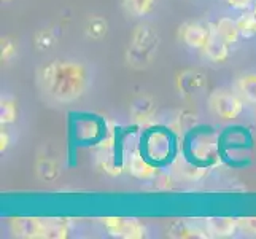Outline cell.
<instances>
[{
  "label": "cell",
  "instance_id": "6",
  "mask_svg": "<svg viewBox=\"0 0 256 239\" xmlns=\"http://www.w3.org/2000/svg\"><path fill=\"white\" fill-rule=\"evenodd\" d=\"M145 156L153 163H166L172 156V137L162 129L152 131L145 139Z\"/></svg>",
  "mask_w": 256,
  "mask_h": 239
},
{
  "label": "cell",
  "instance_id": "21",
  "mask_svg": "<svg viewBox=\"0 0 256 239\" xmlns=\"http://www.w3.org/2000/svg\"><path fill=\"white\" fill-rule=\"evenodd\" d=\"M239 229L250 236H256V215L252 217H239L237 218Z\"/></svg>",
  "mask_w": 256,
  "mask_h": 239
},
{
  "label": "cell",
  "instance_id": "25",
  "mask_svg": "<svg viewBox=\"0 0 256 239\" xmlns=\"http://www.w3.org/2000/svg\"><path fill=\"white\" fill-rule=\"evenodd\" d=\"M8 140H10V137H8V134L5 131L0 132V152H5L6 147H8Z\"/></svg>",
  "mask_w": 256,
  "mask_h": 239
},
{
  "label": "cell",
  "instance_id": "5",
  "mask_svg": "<svg viewBox=\"0 0 256 239\" xmlns=\"http://www.w3.org/2000/svg\"><path fill=\"white\" fill-rule=\"evenodd\" d=\"M10 231L22 239H46L48 218L42 217H13L10 218Z\"/></svg>",
  "mask_w": 256,
  "mask_h": 239
},
{
  "label": "cell",
  "instance_id": "12",
  "mask_svg": "<svg viewBox=\"0 0 256 239\" xmlns=\"http://www.w3.org/2000/svg\"><path fill=\"white\" fill-rule=\"evenodd\" d=\"M204 226L208 237H231L239 229V223L234 217H208L204 218Z\"/></svg>",
  "mask_w": 256,
  "mask_h": 239
},
{
  "label": "cell",
  "instance_id": "10",
  "mask_svg": "<svg viewBox=\"0 0 256 239\" xmlns=\"http://www.w3.org/2000/svg\"><path fill=\"white\" fill-rule=\"evenodd\" d=\"M182 40L184 45L194 50H202L210 37V24L204 26L200 23H190L182 28Z\"/></svg>",
  "mask_w": 256,
  "mask_h": 239
},
{
  "label": "cell",
  "instance_id": "24",
  "mask_svg": "<svg viewBox=\"0 0 256 239\" xmlns=\"http://www.w3.org/2000/svg\"><path fill=\"white\" fill-rule=\"evenodd\" d=\"M37 40H43V42L37 43V45L42 47V48H48V47L52 45V43H54V37H52V34H50V32H42V34H38V39Z\"/></svg>",
  "mask_w": 256,
  "mask_h": 239
},
{
  "label": "cell",
  "instance_id": "26",
  "mask_svg": "<svg viewBox=\"0 0 256 239\" xmlns=\"http://www.w3.org/2000/svg\"><path fill=\"white\" fill-rule=\"evenodd\" d=\"M253 10H256V0H254V8H253Z\"/></svg>",
  "mask_w": 256,
  "mask_h": 239
},
{
  "label": "cell",
  "instance_id": "18",
  "mask_svg": "<svg viewBox=\"0 0 256 239\" xmlns=\"http://www.w3.org/2000/svg\"><path fill=\"white\" fill-rule=\"evenodd\" d=\"M154 0H124V7L134 16H145L153 10Z\"/></svg>",
  "mask_w": 256,
  "mask_h": 239
},
{
  "label": "cell",
  "instance_id": "11",
  "mask_svg": "<svg viewBox=\"0 0 256 239\" xmlns=\"http://www.w3.org/2000/svg\"><path fill=\"white\" fill-rule=\"evenodd\" d=\"M202 53L212 63H224L229 58V45L218 35L215 24H210V37L202 48Z\"/></svg>",
  "mask_w": 256,
  "mask_h": 239
},
{
  "label": "cell",
  "instance_id": "20",
  "mask_svg": "<svg viewBox=\"0 0 256 239\" xmlns=\"http://www.w3.org/2000/svg\"><path fill=\"white\" fill-rule=\"evenodd\" d=\"M86 32L92 39H102L104 35L107 34V21H104L102 18H92V20L88 23Z\"/></svg>",
  "mask_w": 256,
  "mask_h": 239
},
{
  "label": "cell",
  "instance_id": "8",
  "mask_svg": "<svg viewBox=\"0 0 256 239\" xmlns=\"http://www.w3.org/2000/svg\"><path fill=\"white\" fill-rule=\"evenodd\" d=\"M172 172L182 180H188V182H196L200 180L202 177L207 175V167L206 166H199L194 161H190L186 156H175L170 163Z\"/></svg>",
  "mask_w": 256,
  "mask_h": 239
},
{
  "label": "cell",
  "instance_id": "9",
  "mask_svg": "<svg viewBox=\"0 0 256 239\" xmlns=\"http://www.w3.org/2000/svg\"><path fill=\"white\" fill-rule=\"evenodd\" d=\"M167 234L175 239H206L208 233L206 226H200L191 218H178L172 222V225L167 229Z\"/></svg>",
  "mask_w": 256,
  "mask_h": 239
},
{
  "label": "cell",
  "instance_id": "14",
  "mask_svg": "<svg viewBox=\"0 0 256 239\" xmlns=\"http://www.w3.org/2000/svg\"><path fill=\"white\" fill-rule=\"evenodd\" d=\"M215 29L220 37H222L229 47L236 45L237 40L240 37V31H239V26H237V21L231 20V18H228V16L220 18L215 23Z\"/></svg>",
  "mask_w": 256,
  "mask_h": 239
},
{
  "label": "cell",
  "instance_id": "23",
  "mask_svg": "<svg viewBox=\"0 0 256 239\" xmlns=\"http://www.w3.org/2000/svg\"><path fill=\"white\" fill-rule=\"evenodd\" d=\"M226 2L236 10H248L252 5H254V0H226Z\"/></svg>",
  "mask_w": 256,
  "mask_h": 239
},
{
  "label": "cell",
  "instance_id": "4",
  "mask_svg": "<svg viewBox=\"0 0 256 239\" xmlns=\"http://www.w3.org/2000/svg\"><path fill=\"white\" fill-rule=\"evenodd\" d=\"M102 225L114 237L121 239H142L146 236L145 226L137 218L126 217H104Z\"/></svg>",
  "mask_w": 256,
  "mask_h": 239
},
{
  "label": "cell",
  "instance_id": "1",
  "mask_svg": "<svg viewBox=\"0 0 256 239\" xmlns=\"http://www.w3.org/2000/svg\"><path fill=\"white\" fill-rule=\"evenodd\" d=\"M40 82L45 93L58 102H72L82 97L88 75L84 66L75 61H52L42 69Z\"/></svg>",
  "mask_w": 256,
  "mask_h": 239
},
{
  "label": "cell",
  "instance_id": "2",
  "mask_svg": "<svg viewBox=\"0 0 256 239\" xmlns=\"http://www.w3.org/2000/svg\"><path fill=\"white\" fill-rule=\"evenodd\" d=\"M191 156L198 163L206 166H214L222 163V152H220V139L215 132L202 131L196 132L190 142Z\"/></svg>",
  "mask_w": 256,
  "mask_h": 239
},
{
  "label": "cell",
  "instance_id": "15",
  "mask_svg": "<svg viewBox=\"0 0 256 239\" xmlns=\"http://www.w3.org/2000/svg\"><path fill=\"white\" fill-rule=\"evenodd\" d=\"M237 91L242 99L256 105V74H246L237 78Z\"/></svg>",
  "mask_w": 256,
  "mask_h": 239
},
{
  "label": "cell",
  "instance_id": "13",
  "mask_svg": "<svg viewBox=\"0 0 256 239\" xmlns=\"http://www.w3.org/2000/svg\"><path fill=\"white\" fill-rule=\"evenodd\" d=\"M100 132V125L96 118H80L75 123V136L82 142H94Z\"/></svg>",
  "mask_w": 256,
  "mask_h": 239
},
{
  "label": "cell",
  "instance_id": "19",
  "mask_svg": "<svg viewBox=\"0 0 256 239\" xmlns=\"http://www.w3.org/2000/svg\"><path fill=\"white\" fill-rule=\"evenodd\" d=\"M18 118V107L12 99H2L0 102V123L12 125Z\"/></svg>",
  "mask_w": 256,
  "mask_h": 239
},
{
  "label": "cell",
  "instance_id": "3",
  "mask_svg": "<svg viewBox=\"0 0 256 239\" xmlns=\"http://www.w3.org/2000/svg\"><path fill=\"white\" fill-rule=\"evenodd\" d=\"M208 107L214 112V115L220 120H236L244 110L242 96H237L236 93L229 90H215L208 96Z\"/></svg>",
  "mask_w": 256,
  "mask_h": 239
},
{
  "label": "cell",
  "instance_id": "16",
  "mask_svg": "<svg viewBox=\"0 0 256 239\" xmlns=\"http://www.w3.org/2000/svg\"><path fill=\"white\" fill-rule=\"evenodd\" d=\"M154 34L148 26H138L137 31L132 35V43H134V48L140 53H146L150 48L154 45Z\"/></svg>",
  "mask_w": 256,
  "mask_h": 239
},
{
  "label": "cell",
  "instance_id": "7",
  "mask_svg": "<svg viewBox=\"0 0 256 239\" xmlns=\"http://www.w3.org/2000/svg\"><path fill=\"white\" fill-rule=\"evenodd\" d=\"M124 169L138 180H152L158 175L156 166L140 152H130L124 161Z\"/></svg>",
  "mask_w": 256,
  "mask_h": 239
},
{
  "label": "cell",
  "instance_id": "17",
  "mask_svg": "<svg viewBox=\"0 0 256 239\" xmlns=\"http://www.w3.org/2000/svg\"><path fill=\"white\" fill-rule=\"evenodd\" d=\"M237 26H239L240 35H244V37H253V35H256V10L244 13L237 20Z\"/></svg>",
  "mask_w": 256,
  "mask_h": 239
},
{
  "label": "cell",
  "instance_id": "22",
  "mask_svg": "<svg viewBox=\"0 0 256 239\" xmlns=\"http://www.w3.org/2000/svg\"><path fill=\"white\" fill-rule=\"evenodd\" d=\"M2 59L6 61V59H10L12 56H14V53H16V47H14V43L12 40H8V39H4L2 40Z\"/></svg>",
  "mask_w": 256,
  "mask_h": 239
}]
</instances>
